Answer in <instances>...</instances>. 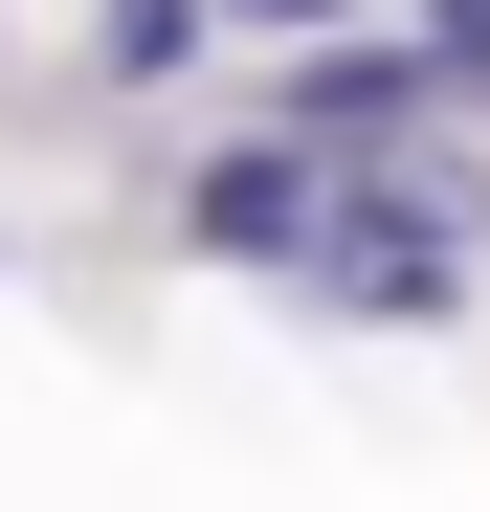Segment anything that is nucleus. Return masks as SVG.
Returning <instances> with one entry per match:
<instances>
[{"mask_svg":"<svg viewBox=\"0 0 490 512\" xmlns=\"http://www.w3.org/2000/svg\"><path fill=\"white\" fill-rule=\"evenodd\" d=\"M201 23H290V45H335V23H357V0H201Z\"/></svg>","mask_w":490,"mask_h":512,"instance_id":"nucleus-5","label":"nucleus"},{"mask_svg":"<svg viewBox=\"0 0 490 512\" xmlns=\"http://www.w3.org/2000/svg\"><path fill=\"white\" fill-rule=\"evenodd\" d=\"M312 223H335V156H290V134L201 156V245H245V268H290V290H312Z\"/></svg>","mask_w":490,"mask_h":512,"instance_id":"nucleus-3","label":"nucleus"},{"mask_svg":"<svg viewBox=\"0 0 490 512\" xmlns=\"http://www.w3.org/2000/svg\"><path fill=\"white\" fill-rule=\"evenodd\" d=\"M424 112H446V45H312L290 67V156H424Z\"/></svg>","mask_w":490,"mask_h":512,"instance_id":"nucleus-2","label":"nucleus"},{"mask_svg":"<svg viewBox=\"0 0 490 512\" xmlns=\"http://www.w3.org/2000/svg\"><path fill=\"white\" fill-rule=\"evenodd\" d=\"M468 156H357L335 223H312V312H379V334H446L468 312Z\"/></svg>","mask_w":490,"mask_h":512,"instance_id":"nucleus-1","label":"nucleus"},{"mask_svg":"<svg viewBox=\"0 0 490 512\" xmlns=\"http://www.w3.org/2000/svg\"><path fill=\"white\" fill-rule=\"evenodd\" d=\"M179 45H201V0H112V67H134V90H156Z\"/></svg>","mask_w":490,"mask_h":512,"instance_id":"nucleus-4","label":"nucleus"}]
</instances>
